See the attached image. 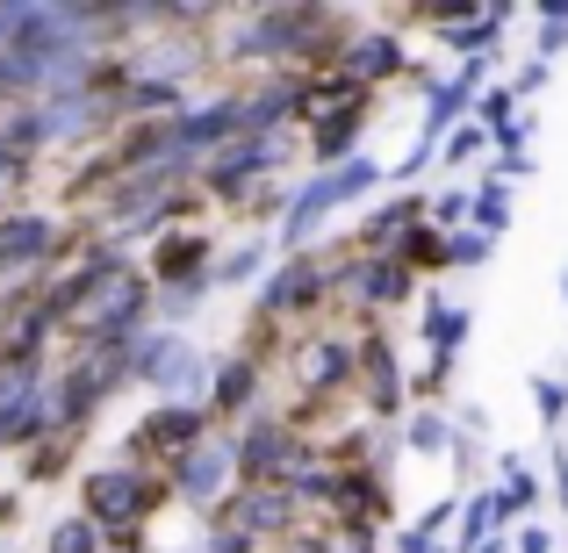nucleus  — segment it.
<instances>
[{"instance_id":"nucleus-1","label":"nucleus","mask_w":568,"mask_h":553,"mask_svg":"<svg viewBox=\"0 0 568 553\" xmlns=\"http://www.w3.org/2000/svg\"><path fill=\"white\" fill-rule=\"evenodd\" d=\"M375 173H382L375 158H346V166H338V173H324V181L310 187L303 202H295V223H288V237H303L317 208H332V202H353V194H367V187H375Z\"/></svg>"},{"instance_id":"nucleus-2","label":"nucleus","mask_w":568,"mask_h":553,"mask_svg":"<svg viewBox=\"0 0 568 553\" xmlns=\"http://www.w3.org/2000/svg\"><path fill=\"white\" fill-rule=\"evenodd\" d=\"M468 101H475V72H460L454 86H439V94H432V115H425V144H439V130L454 123V115L468 109Z\"/></svg>"},{"instance_id":"nucleus-3","label":"nucleus","mask_w":568,"mask_h":553,"mask_svg":"<svg viewBox=\"0 0 568 553\" xmlns=\"http://www.w3.org/2000/svg\"><path fill=\"white\" fill-rule=\"evenodd\" d=\"M460 338H468V309H446V303H432V352H439V367L460 352Z\"/></svg>"},{"instance_id":"nucleus-4","label":"nucleus","mask_w":568,"mask_h":553,"mask_svg":"<svg viewBox=\"0 0 568 553\" xmlns=\"http://www.w3.org/2000/svg\"><path fill=\"white\" fill-rule=\"evenodd\" d=\"M468 208H475V231H483V237H497L504 223H511V194H504V187H483Z\"/></svg>"},{"instance_id":"nucleus-5","label":"nucleus","mask_w":568,"mask_h":553,"mask_svg":"<svg viewBox=\"0 0 568 553\" xmlns=\"http://www.w3.org/2000/svg\"><path fill=\"white\" fill-rule=\"evenodd\" d=\"M403 280H410V274H403L396 259H375V266H361V295H375V303H382V295L396 303V295H403Z\"/></svg>"},{"instance_id":"nucleus-6","label":"nucleus","mask_w":568,"mask_h":553,"mask_svg":"<svg viewBox=\"0 0 568 553\" xmlns=\"http://www.w3.org/2000/svg\"><path fill=\"white\" fill-rule=\"evenodd\" d=\"M353 51H361V58H353V72H361V80L396 72V43H388V37H367V43H353Z\"/></svg>"},{"instance_id":"nucleus-7","label":"nucleus","mask_w":568,"mask_h":553,"mask_svg":"<svg viewBox=\"0 0 568 553\" xmlns=\"http://www.w3.org/2000/svg\"><path fill=\"white\" fill-rule=\"evenodd\" d=\"M532 402H540L547 424H561V417H568V388L555 381V373H532Z\"/></svg>"},{"instance_id":"nucleus-8","label":"nucleus","mask_w":568,"mask_h":553,"mask_svg":"<svg viewBox=\"0 0 568 553\" xmlns=\"http://www.w3.org/2000/svg\"><path fill=\"white\" fill-rule=\"evenodd\" d=\"M561 37H568V8H547L540 14V58H561Z\"/></svg>"},{"instance_id":"nucleus-9","label":"nucleus","mask_w":568,"mask_h":553,"mask_svg":"<svg viewBox=\"0 0 568 553\" xmlns=\"http://www.w3.org/2000/svg\"><path fill=\"white\" fill-rule=\"evenodd\" d=\"M489 252V237H454V245H446V259H460V266H475Z\"/></svg>"},{"instance_id":"nucleus-10","label":"nucleus","mask_w":568,"mask_h":553,"mask_svg":"<svg viewBox=\"0 0 568 553\" xmlns=\"http://www.w3.org/2000/svg\"><path fill=\"white\" fill-rule=\"evenodd\" d=\"M475 152H483V130H460V137L446 144V158H475Z\"/></svg>"},{"instance_id":"nucleus-11","label":"nucleus","mask_w":568,"mask_h":553,"mask_svg":"<svg viewBox=\"0 0 568 553\" xmlns=\"http://www.w3.org/2000/svg\"><path fill=\"white\" fill-rule=\"evenodd\" d=\"M439 431H446L439 417H417V424H410V439H417V446H439Z\"/></svg>"},{"instance_id":"nucleus-12","label":"nucleus","mask_w":568,"mask_h":553,"mask_svg":"<svg viewBox=\"0 0 568 553\" xmlns=\"http://www.w3.org/2000/svg\"><path fill=\"white\" fill-rule=\"evenodd\" d=\"M518 553H547V532H526V540H518Z\"/></svg>"},{"instance_id":"nucleus-13","label":"nucleus","mask_w":568,"mask_h":553,"mask_svg":"<svg viewBox=\"0 0 568 553\" xmlns=\"http://www.w3.org/2000/svg\"><path fill=\"white\" fill-rule=\"evenodd\" d=\"M475 553H504V546H497V540H483V546H475Z\"/></svg>"},{"instance_id":"nucleus-14","label":"nucleus","mask_w":568,"mask_h":553,"mask_svg":"<svg viewBox=\"0 0 568 553\" xmlns=\"http://www.w3.org/2000/svg\"><path fill=\"white\" fill-rule=\"evenodd\" d=\"M561 288H568V280H561Z\"/></svg>"}]
</instances>
